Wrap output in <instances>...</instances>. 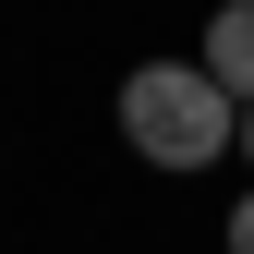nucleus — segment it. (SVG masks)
<instances>
[{
	"label": "nucleus",
	"mask_w": 254,
	"mask_h": 254,
	"mask_svg": "<svg viewBox=\"0 0 254 254\" xmlns=\"http://www.w3.org/2000/svg\"><path fill=\"white\" fill-rule=\"evenodd\" d=\"M121 145L145 170H218L242 145V97L206 73V61H133L121 73Z\"/></svg>",
	"instance_id": "obj_1"
},
{
	"label": "nucleus",
	"mask_w": 254,
	"mask_h": 254,
	"mask_svg": "<svg viewBox=\"0 0 254 254\" xmlns=\"http://www.w3.org/2000/svg\"><path fill=\"white\" fill-rule=\"evenodd\" d=\"M230 254H254V194H242V206H230Z\"/></svg>",
	"instance_id": "obj_3"
},
{
	"label": "nucleus",
	"mask_w": 254,
	"mask_h": 254,
	"mask_svg": "<svg viewBox=\"0 0 254 254\" xmlns=\"http://www.w3.org/2000/svg\"><path fill=\"white\" fill-rule=\"evenodd\" d=\"M242 157H254V109H242Z\"/></svg>",
	"instance_id": "obj_4"
},
{
	"label": "nucleus",
	"mask_w": 254,
	"mask_h": 254,
	"mask_svg": "<svg viewBox=\"0 0 254 254\" xmlns=\"http://www.w3.org/2000/svg\"><path fill=\"white\" fill-rule=\"evenodd\" d=\"M194 61H206V73L254 109V0H218V12H206V37H194Z\"/></svg>",
	"instance_id": "obj_2"
}]
</instances>
